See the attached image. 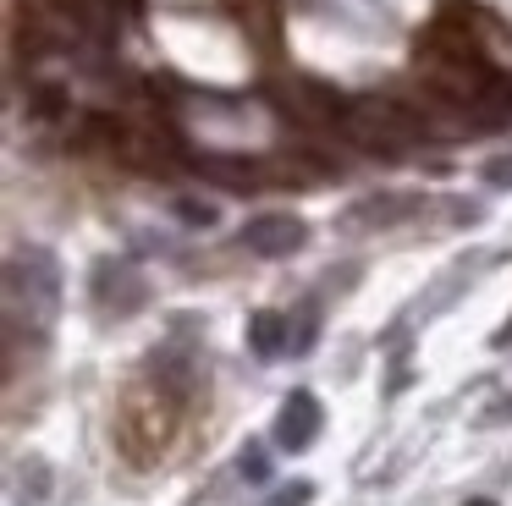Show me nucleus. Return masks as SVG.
<instances>
[{"mask_svg":"<svg viewBox=\"0 0 512 506\" xmlns=\"http://www.w3.org/2000/svg\"><path fill=\"white\" fill-rule=\"evenodd\" d=\"M237 468H243V479H265V473H270V457H265V451H259V446H243V462H237Z\"/></svg>","mask_w":512,"mask_h":506,"instance_id":"6e6552de","label":"nucleus"},{"mask_svg":"<svg viewBox=\"0 0 512 506\" xmlns=\"http://www.w3.org/2000/svg\"><path fill=\"white\" fill-rule=\"evenodd\" d=\"M309 495H314V484H309V479H298V484H287V490H276L265 506H303Z\"/></svg>","mask_w":512,"mask_h":506,"instance_id":"1a4fd4ad","label":"nucleus"},{"mask_svg":"<svg viewBox=\"0 0 512 506\" xmlns=\"http://www.w3.org/2000/svg\"><path fill=\"white\" fill-rule=\"evenodd\" d=\"M248 352H259V358L292 352V319L276 314V308H259V314L248 319Z\"/></svg>","mask_w":512,"mask_h":506,"instance_id":"423d86ee","label":"nucleus"},{"mask_svg":"<svg viewBox=\"0 0 512 506\" xmlns=\"http://www.w3.org/2000/svg\"><path fill=\"white\" fill-rule=\"evenodd\" d=\"M17 479H23V501H28V506L45 501V490H50V468H45V462H28Z\"/></svg>","mask_w":512,"mask_h":506,"instance_id":"0eeeda50","label":"nucleus"},{"mask_svg":"<svg viewBox=\"0 0 512 506\" xmlns=\"http://www.w3.org/2000/svg\"><path fill=\"white\" fill-rule=\"evenodd\" d=\"M342 121H347V132L375 154H402V149L419 143V116L402 110L397 99H353V105L342 110Z\"/></svg>","mask_w":512,"mask_h":506,"instance_id":"f257e3e1","label":"nucleus"},{"mask_svg":"<svg viewBox=\"0 0 512 506\" xmlns=\"http://www.w3.org/2000/svg\"><path fill=\"white\" fill-rule=\"evenodd\" d=\"M512 341V319H507V330H496V347H507Z\"/></svg>","mask_w":512,"mask_h":506,"instance_id":"f8f14e48","label":"nucleus"},{"mask_svg":"<svg viewBox=\"0 0 512 506\" xmlns=\"http://www.w3.org/2000/svg\"><path fill=\"white\" fill-rule=\"evenodd\" d=\"M485 182L490 187H512V154H501V160L485 165Z\"/></svg>","mask_w":512,"mask_h":506,"instance_id":"9d476101","label":"nucleus"},{"mask_svg":"<svg viewBox=\"0 0 512 506\" xmlns=\"http://www.w3.org/2000/svg\"><path fill=\"white\" fill-rule=\"evenodd\" d=\"M463 506H496V501H485V495H474V501H463Z\"/></svg>","mask_w":512,"mask_h":506,"instance_id":"4468645a","label":"nucleus"},{"mask_svg":"<svg viewBox=\"0 0 512 506\" xmlns=\"http://www.w3.org/2000/svg\"><path fill=\"white\" fill-rule=\"evenodd\" d=\"M6 297H12V314L28 303V314H34V325L45 330L50 314H56V297H61V270L50 253L28 248L12 259V270H6Z\"/></svg>","mask_w":512,"mask_h":506,"instance_id":"f03ea898","label":"nucleus"},{"mask_svg":"<svg viewBox=\"0 0 512 506\" xmlns=\"http://www.w3.org/2000/svg\"><path fill=\"white\" fill-rule=\"evenodd\" d=\"M314 435H320V402H314L309 391H292L287 402H281L276 440H281L287 451H303V446H314Z\"/></svg>","mask_w":512,"mask_h":506,"instance_id":"20e7f679","label":"nucleus"},{"mask_svg":"<svg viewBox=\"0 0 512 506\" xmlns=\"http://www.w3.org/2000/svg\"><path fill=\"white\" fill-rule=\"evenodd\" d=\"M177 209L188 215V226H210V220H215V209H210V204H188V198H182Z\"/></svg>","mask_w":512,"mask_h":506,"instance_id":"9b49d317","label":"nucleus"},{"mask_svg":"<svg viewBox=\"0 0 512 506\" xmlns=\"http://www.w3.org/2000/svg\"><path fill=\"white\" fill-rule=\"evenodd\" d=\"M496 418H512V402H501V407H496Z\"/></svg>","mask_w":512,"mask_h":506,"instance_id":"ddd939ff","label":"nucleus"},{"mask_svg":"<svg viewBox=\"0 0 512 506\" xmlns=\"http://www.w3.org/2000/svg\"><path fill=\"white\" fill-rule=\"evenodd\" d=\"M408 215H419V198L413 193H375V198H364V204H353L342 220L353 231H364V226H402Z\"/></svg>","mask_w":512,"mask_h":506,"instance_id":"39448f33","label":"nucleus"},{"mask_svg":"<svg viewBox=\"0 0 512 506\" xmlns=\"http://www.w3.org/2000/svg\"><path fill=\"white\" fill-rule=\"evenodd\" d=\"M303 237H309V226L298 215H254L243 226V248L259 253V259H287V253L303 248Z\"/></svg>","mask_w":512,"mask_h":506,"instance_id":"7ed1b4c3","label":"nucleus"}]
</instances>
